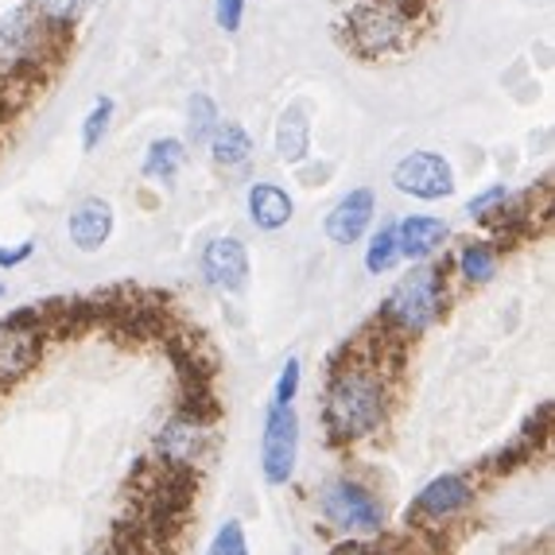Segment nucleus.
Returning <instances> with one entry per match:
<instances>
[{"label": "nucleus", "instance_id": "nucleus-14", "mask_svg": "<svg viewBox=\"0 0 555 555\" xmlns=\"http://www.w3.org/2000/svg\"><path fill=\"white\" fill-rule=\"evenodd\" d=\"M66 233L82 253H98L105 241L113 237V206L105 198H86L70 218H66Z\"/></svg>", "mask_w": 555, "mask_h": 555}, {"label": "nucleus", "instance_id": "nucleus-26", "mask_svg": "<svg viewBox=\"0 0 555 555\" xmlns=\"http://www.w3.org/2000/svg\"><path fill=\"white\" fill-rule=\"evenodd\" d=\"M214 20L222 31H241V20H245V0H214Z\"/></svg>", "mask_w": 555, "mask_h": 555}, {"label": "nucleus", "instance_id": "nucleus-17", "mask_svg": "<svg viewBox=\"0 0 555 555\" xmlns=\"http://www.w3.org/2000/svg\"><path fill=\"white\" fill-rule=\"evenodd\" d=\"M206 149H210L214 164L233 171V167H245L253 159V137L245 132V125H237V120H222Z\"/></svg>", "mask_w": 555, "mask_h": 555}, {"label": "nucleus", "instance_id": "nucleus-9", "mask_svg": "<svg viewBox=\"0 0 555 555\" xmlns=\"http://www.w3.org/2000/svg\"><path fill=\"white\" fill-rule=\"evenodd\" d=\"M474 501H478V490H474L470 478H463V474H443V478L427 481L424 490L416 493V501L408 505V525H412V520L443 525V520L463 517Z\"/></svg>", "mask_w": 555, "mask_h": 555}, {"label": "nucleus", "instance_id": "nucleus-2", "mask_svg": "<svg viewBox=\"0 0 555 555\" xmlns=\"http://www.w3.org/2000/svg\"><path fill=\"white\" fill-rule=\"evenodd\" d=\"M389 420V380L373 350L353 353L346 365H334L331 385H326L323 424L334 443H358L380 431Z\"/></svg>", "mask_w": 555, "mask_h": 555}, {"label": "nucleus", "instance_id": "nucleus-30", "mask_svg": "<svg viewBox=\"0 0 555 555\" xmlns=\"http://www.w3.org/2000/svg\"><path fill=\"white\" fill-rule=\"evenodd\" d=\"M0 299H4V284H0Z\"/></svg>", "mask_w": 555, "mask_h": 555}, {"label": "nucleus", "instance_id": "nucleus-5", "mask_svg": "<svg viewBox=\"0 0 555 555\" xmlns=\"http://www.w3.org/2000/svg\"><path fill=\"white\" fill-rule=\"evenodd\" d=\"M319 509L343 532H358V537H377L385 525V505L370 486H361L358 478H331L319 493Z\"/></svg>", "mask_w": 555, "mask_h": 555}, {"label": "nucleus", "instance_id": "nucleus-25", "mask_svg": "<svg viewBox=\"0 0 555 555\" xmlns=\"http://www.w3.org/2000/svg\"><path fill=\"white\" fill-rule=\"evenodd\" d=\"M299 377H304V370H299V358H287V365L280 370L276 377V392H272V404H292L299 392Z\"/></svg>", "mask_w": 555, "mask_h": 555}, {"label": "nucleus", "instance_id": "nucleus-19", "mask_svg": "<svg viewBox=\"0 0 555 555\" xmlns=\"http://www.w3.org/2000/svg\"><path fill=\"white\" fill-rule=\"evenodd\" d=\"M186 164V144L179 137H159L149 144V152H144V179H156V183H171V179L183 171Z\"/></svg>", "mask_w": 555, "mask_h": 555}, {"label": "nucleus", "instance_id": "nucleus-21", "mask_svg": "<svg viewBox=\"0 0 555 555\" xmlns=\"http://www.w3.org/2000/svg\"><path fill=\"white\" fill-rule=\"evenodd\" d=\"M218 125H222V113H218L210 93H203V90L191 93V102H186V140H183L186 149H191V144L206 149L210 137L218 132Z\"/></svg>", "mask_w": 555, "mask_h": 555}, {"label": "nucleus", "instance_id": "nucleus-20", "mask_svg": "<svg viewBox=\"0 0 555 555\" xmlns=\"http://www.w3.org/2000/svg\"><path fill=\"white\" fill-rule=\"evenodd\" d=\"M454 269L466 284H490L498 276V245L493 241H463V249L454 253Z\"/></svg>", "mask_w": 555, "mask_h": 555}, {"label": "nucleus", "instance_id": "nucleus-8", "mask_svg": "<svg viewBox=\"0 0 555 555\" xmlns=\"http://www.w3.org/2000/svg\"><path fill=\"white\" fill-rule=\"evenodd\" d=\"M392 186L400 195L424 198V203H436V198L454 195V167L447 164L439 152H412L392 167Z\"/></svg>", "mask_w": 555, "mask_h": 555}, {"label": "nucleus", "instance_id": "nucleus-23", "mask_svg": "<svg viewBox=\"0 0 555 555\" xmlns=\"http://www.w3.org/2000/svg\"><path fill=\"white\" fill-rule=\"evenodd\" d=\"M113 98H98L93 102V109L86 113V120H82V149L86 152H98L102 149V140H105V132H109V125H113Z\"/></svg>", "mask_w": 555, "mask_h": 555}, {"label": "nucleus", "instance_id": "nucleus-24", "mask_svg": "<svg viewBox=\"0 0 555 555\" xmlns=\"http://www.w3.org/2000/svg\"><path fill=\"white\" fill-rule=\"evenodd\" d=\"M206 555H249V540H245V528L237 525V520H225L222 528H218V537H214L210 552Z\"/></svg>", "mask_w": 555, "mask_h": 555}, {"label": "nucleus", "instance_id": "nucleus-16", "mask_svg": "<svg viewBox=\"0 0 555 555\" xmlns=\"http://www.w3.org/2000/svg\"><path fill=\"white\" fill-rule=\"evenodd\" d=\"M276 156L280 164L299 167L311 156V120H307L304 105H287L276 120Z\"/></svg>", "mask_w": 555, "mask_h": 555}, {"label": "nucleus", "instance_id": "nucleus-18", "mask_svg": "<svg viewBox=\"0 0 555 555\" xmlns=\"http://www.w3.org/2000/svg\"><path fill=\"white\" fill-rule=\"evenodd\" d=\"M31 12L39 16L47 31H55V36L70 39V31L82 24V16L90 12L93 0H24Z\"/></svg>", "mask_w": 555, "mask_h": 555}, {"label": "nucleus", "instance_id": "nucleus-6", "mask_svg": "<svg viewBox=\"0 0 555 555\" xmlns=\"http://www.w3.org/2000/svg\"><path fill=\"white\" fill-rule=\"evenodd\" d=\"M47 307H24L0 323V389L20 380L43 353Z\"/></svg>", "mask_w": 555, "mask_h": 555}, {"label": "nucleus", "instance_id": "nucleus-12", "mask_svg": "<svg viewBox=\"0 0 555 555\" xmlns=\"http://www.w3.org/2000/svg\"><path fill=\"white\" fill-rule=\"evenodd\" d=\"M373 214H377V198H373L370 186H358L350 195H343L334 203V210L326 214V237L334 245H358L373 225Z\"/></svg>", "mask_w": 555, "mask_h": 555}, {"label": "nucleus", "instance_id": "nucleus-1", "mask_svg": "<svg viewBox=\"0 0 555 555\" xmlns=\"http://www.w3.org/2000/svg\"><path fill=\"white\" fill-rule=\"evenodd\" d=\"M431 20L436 0H353L334 36L358 63H392L420 43Z\"/></svg>", "mask_w": 555, "mask_h": 555}, {"label": "nucleus", "instance_id": "nucleus-7", "mask_svg": "<svg viewBox=\"0 0 555 555\" xmlns=\"http://www.w3.org/2000/svg\"><path fill=\"white\" fill-rule=\"evenodd\" d=\"M299 459V416L292 404H272L264 416V436H260V470L269 486H284L296 474Z\"/></svg>", "mask_w": 555, "mask_h": 555}, {"label": "nucleus", "instance_id": "nucleus-22", "mask_svg": "<svg viewBox=\"0 0 555 555\" xmlns=\"http://www.w3.org/2000/svg\"><path fill=\"white\" fill-rule=\"evenodd\" d=\"M397 260H400L397 230H392V225H380V230L370 237V245H365V272L380 276V272L397 269Z\"/></svg>", "mask_w": 555, "mask_h": 555}, {"label": "nucleus", "instance_id": "nucleus-27", "mask_svg": "<svg viewBox=\"0 0 555 555\" xmlns=\"http://www.w3.org/2000/svg\"><path fill=\"white\" fill-rule=\"evenodd\" d=\"M505 198H509V186L498 183V186H490V191H481L478 198H470V203H466V214H470V218H481V214H490L493 206H501Z\"/></svg>", "mask_w": 555, "mask_h": 555}, {"label": "nucleus", "instance_id": "nucleus-3", "mask_svg": "<svg viewBox=\"0 0 555 555\" xmlns=\"http://www.w3.org/2000/svg\"><path fill=\"white\" fill-rule=\"evenodd\" d=\"M66 43L70 39L47 31L28 4H16L9 16H0V78L39 86L47 66L63 63Z\"/></svg>", "mask_w": 555, "mask_h": 555}, {"label": "nucleus", "instance_id": "nucleus-11", "mask_svg": "<svg viewBox=\"0 0 555 555\" xmlns=\"http://www.w3.org/2000/svg\"><path fill=\"white\" fill-rule=\"evenodd\" d=\"M203 276L210 287L218 292H241L249 284V249L241 245L237 237H214L210 245L203 249Z\"/></svg>", "mask_w": 555, "mask_h": 555}, {"label": "nucleus", "instance_id": "nucleus-13", "mask_svg": "<svg viewBox=\"0 0 555 555\" xmlns=\"http://www.w3.org/2000/svg\"><path fill=\"white\" fill-rule=\"evenodd\" d=\"M392 230H397L400 260L436 257L447 245V237H451V225H447L443 218H431V214H408L404 222H397Z\"/></svg>", "mask_w": 555, "mask_h": 555}, {"label": "nucleus", "instance_id": "nucleus-28", "mask_svg": "<svg viewBox=\"0 0 555 555\" xmlns=\"http://www.w3.org/2000/svg\"><path fill=\"white\" fill-rule=\"evenodd\" d=\"M31 253H36V241H20V245H0V269H16V264H24V260H31Z\"/></svg>", "mask_w": 555, "mask_h": 555}, {"label": "nucleus", "instance_id": "nucleus-4", "mask_svg": "<svg viewBox=\"0 0 555 555\" xmlns=\"http://www.w3.org/2000/svg\"><path fill=\"white\" fill-rule=\"evenodd\" d=\"M447 299L451 296H447L443 264H420L380 304L377 323L389 338H416V334H424L427 326H436L443 319Z\"/></svg>", "mask_w": 555, "mask_h": 555}, {"label": "nucleus", "instance_id": "nucleus-29", "mask_svg": "<svg viewBox=\"0 0 555 555\" xmlns=\"http://www.w3.org/2000/svg\"><path fill=\"white\" fill-rule=\"evenodd\" d=\"M331 555H389V552L377 544H365V540H346V544H338Z\"/></svg>", "mask_w": 555, "mask_h": 555}, {"label": "nucleus", "instance_id": "nucleus-15", "mask_svg": "<svg viewBox=\"0 0 555 555\" xmlns=\"http://www.w3.org/2000/svg\"><path fill=\"white\" fill-rule=\"evenodd\" d=\"M292 210H296V203H292V195H287L284 186H276V183L249 186V218L257 230H264V233L284 230V225L292 222Z\"/></svg>", "mask_w": 555, "mask_h": 555}, {"label": "nucleus", "instance_id": "nucleus-10", "mask_svg": "<svg viewBox=\"0 0 555 555\" xmlns=\"http://www.w3.org/2000/svg\"><path fill=\"white\" fill-rule=\"evenodd\" d=\"M206 439H210V436H206V424H203V420L191 416V412H176V416H171L164 427H159L156 454L164 459L167 466L183 470V466H195L198 459H203Z\"/></svg>", "mask_w": 555, "mask_h": 555}, {"label": "nucleus", "instance_id": "nucleus-31", "mask_svg": "<svg viewBox=\"0 0 555 555\" xmlns=\"http://www.w3.org/2000/svg\"><path fill=\"white\" fill-rule=\"evenodd\" d=\"M90 555H109V552H90Z\"/></svg>", "mask_w": 555, "mask_h": 555}]
</instances>
